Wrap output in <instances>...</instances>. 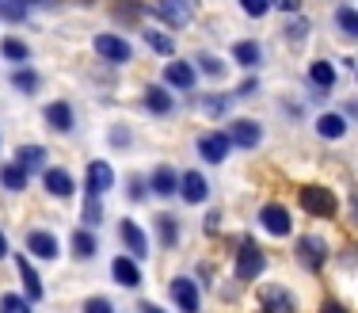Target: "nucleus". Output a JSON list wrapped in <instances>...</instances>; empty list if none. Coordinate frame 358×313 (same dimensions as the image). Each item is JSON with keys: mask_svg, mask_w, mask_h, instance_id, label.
<instances>
[{"mask_svg": "<svg viewBox=\"0 0 358 313\" xmlns=\"http://www.w3.org/2000/svg\"><path fill=\"white\" fill-rule=\"evenodd\" d=\"M248 313H263V309H255V306H252V309H248Z\"/></svg>", "mask_w": 358, "mask_h": 313, "instance_id": "nucleus-60", "label": "nucleus"}, {"mask_svg": "<svg viewBox=\"0 0 358 313\" xmlns=\"http://www.w3.org/2000/svg\"><path fill=\"white\" fill-rule=\"evenodd\" d=\"M115 249L126 252V256L141 260V264H152V237H149V225H141V218L134 214V210H126V214L115 218Z\"/></svg>", "mask_w": 358, "mask_h": 313, "instance_id": "nucleus-11", "label": "nucleus"}, {"mask_svg": "<svg viewBox=\"0 0 358 313\" xmlns=\"http://www.w3.org/2000/svg\"><path fill=\"white\" fill-rule=\"evenodd\" d=\"M103 146H107V153L126 157V153H134V149L141 146V134H138V126H134L130 118H107V126H103Z\"/></svg>", "mask_w": 358, "mask_h": 313, "instance_id": "nucleus-31", "label": "nucleus"}, {"mask_svg": "<svg viewBox=\"0 0 358 313\" xmlns=\"http://www.w3.org/2000/svg\"><path fill=\"white\" fill-rule=\"evenodd\" d=\"M107 27L138 35L145 27V0H115V4H107Z\"/></svg>", "mask_w": 358, "mask_h": 313, "instance_id": "nucleus-34", "label": "nucleus"}, {"mask_svg": "<svg viewBox=\"0 0 358 313\" xmlns=\"http://www.w3.org/2000/svg\"><path fill=\"white\" fill-rule=\"evenodd\" d=\"M275 15H297V12H309V0H271Z\"/></svg>", "mask_w": 358, "mask_h": 313, "instance_id": "nucleus-51", "label": "nucleus"}, {"mask_svg": "<svg viewBox=\"0 0 358 313\" xmlns=\"http://www.w3.org/2000/svg\"><path fill=\"white\" fill-rule=\"evenodd\" d=\"M73 8H80V12H96V8H103L107 0H69Z\"/></svg>", "mask_w": 358, "mask_h": 313, "instance_id": "nucleus-55", "label": "nucleus"}, {"mask_svg": "<svg viewBox=\"0 0 358 313\" xmlns=\"http://www.w3.org/2000/svg\"><path fill=\"white\" fill-rule=\"evenodd\" d=\"M336 107H339V111H343L347 118H351V126L358 130V92H351V96H339Z\"/></svg>", "mask_w": 358, "mask_h": 313, "instance_id": "nucleus-52", "label": "nucleus"}, {"mask_svg": "<svg viewBox=\"0 0 358 313\" xmlns=\"http://www.w3.org/2000/svg\"><path fill=\"white\" fill-rule=\"evenodd\" d=\"M331 4H358V0H331Z\"/></svg>", "mask_w": 358, "mask_h": 313, "instance_id": "nucleus-58", "label": "nucleus"}, {"mask_svg": "<svg viewBox=\"0 0 358 313\" xmlns=\"http://www.w3.org/2000/svg\"><path fill=\"white\" fill-rule=\"evenodd\" d=\"M20 252H27L38 267H54L65 260V237L54 222L35 218V222H23L20 230Z\"/></svg>", "mask_w": 358, "mask_h": 313, "instance_id": "nucleus-5", "label": "nucleus"}, {"mask_svg": "<svg viewBox=\"0 0 358 313\" xmlns=\"http://www.w3.org/2000/svg\"><path fill=\"white\" fill-rule=\"evenodd\" d=\"M187 233H191L187 230V218L176 207H157L149 214V237L160 256H179L187 249Z\"/></svg>", "mask_w": 358, "mask_h": 313, "instance_id": "nucleus-9", "label": "nucleus"}, {"mask_svg": "<svg viewBox=\"0 0 358 313\" xmlns=\"http://www.w3.org/2000/svg\"><path fill=\"white\" fill-rule=\"evenodd\" d=\"M107 283L115 286V291H122V294H138L145 291V283H149V275H145V264L141 260H134V256H126V252H110V260H107Z\"/></svg>", "mask_w": 358, "mask_h": 313, "instance_id": "nucleus-21", "label": "nucleus"}, {"mask_svg": "<svg viewBox=\"0 0 358 313\" xmlns=\"http://www.w3.org/2000/svg\"><path fill=\"white\" fill-rule=\"evenodd\" d=\"M4 84H8L12 96L35 104L42 92H46V73H42L35 62H31V65H8V69H4Z\"/></svg>", "mask_w": 358, "mask_h": 313, "instance_id": "nucleus-28", "label": "nucleus"}, {"mask_svg": "<svg viewBox=\"0 0 358 313\" xmlns=\"http://www.w3.org/2000/svg\"><path fill=\"white\" fill-rule=\"evenodd\" d=\"M328 27L343 46H358V4H328Z\"/></svg>", "mask_w": 358, "mask_h": 313, "instance_id": "nucleus-36", "label": "nucleus"}, {"mask_svg": "<svg viewBox=\"0 0 358 313\" xmlns=\"http://www.w3.org/2000/svg\"><path fill=\"white\" fill-rule=\"evenodd\" d=\"M275 118L282 126H301L309 118V104L301 92H275Z\"/></svg>", "mask_w": 358, "mask_h": 313, "instance_id": "nucleus-39", "label": "nucleus"}, {"mask_svg": "<svg viewBox=\"0 0 358 313\" xmlns=\"http://www.w3.org/2000/svg\"><path fill=\"white\" fill-rule=\"evenodd\" d=\"M221 126L229 130L236 153H259V149L267 146V123H263L259 115H252V111H236L233 118H225Z\"/></svg>", "mask_w": 358, "mask_h": 313, "instance_id": "nucleus-20", "label": "nucleus"}, {"mask_svg": "<svg viewBox=\"0 0 358 313\" xmlns=\"http://www.w3.org/2000/svg\"><path fill=\"white\" fill-rule=\"evenodd\" d=\"M134 313H172V309H168V302L141 298V294H138V302H134Z\"/></svg>", "mask_w": 358, "mask_h": 313, "instance_id": "nucleus-53", "label": "nucleus"}, {"mask_svg": "<svg viewBox=\"0 0 358 313\" xmlns=\"http://www.w3.org/2000/svg\"><path fill=\"white\" fill-rule=\"evenodd\" d=\"M138 35H141V50H145L149 57H157V62H168V57L179 54V35H172V31H164V27H157V23H145Z\"/></svg>", "mask_w": 358, "mask_h": 313, "instance_id": "nucleus-35", "label": "nucleus"}, {"mask_svg": "<svg viewBox=\"0 0 358 313\" xmlns=\"http://www.w3.org/2000/svg\"><path fill=\"white\" fill-rule=\"evenodd\" d=\"M301 88H317V92L336 96V92L343 88V69H339V62H336V57H328V54L305 57V65H301Z\"/></svg>", "mask_w": 358, "mask_h": 313, "instance_id": "nucleus-24", "label": "nucleus"}, {"mask_svg": "<svg viewBox=\"0 0 358 313\" xmlns=\"http://www.w3.org/2000/svg\"><path fill=\"white\" fill-rule=\"evenodd\" d=\"M252 298H255V309H263V313H301L305 309L301 291L294 283H286V279H263V283H255Z\"/></svg>", "mask_w": 358, "mask_h": 313, "instance_id": "nucleus-13", "label": "nucleus"}, {"mask_svg": "<svg viewBox=\"0 0 358 313\" xmlns=\"http://www.w3.org/2000/svg\"><path fill=\"white\" fill-rule=\"evenodd\" d=\"M38 23V8L27 0H0V27L8 31H23Z\"/></svg>", "mask_w": 358, "mask_h": 313, "instance_id": "nucleus-38", "label": "nucleus"}, {"mask_svg": "<svg viewBox=\"0 0 358 313\" xmlns=\"http://www.w3.org/2000/svg\"><path fill=\"white\" fill-rule=\"evenodd\" d=\"M233 12L248 23H267L275 8H271V0H233Z\"/></svg>", "mask_w": 358, "mask_h": 313, "instance_id": "nucleus-44", "label": "nucleus"}, {"mask_svg": "<svg viewBox=\"0 0 358 313\" xmlns=\"http://www.w3.org/2000/svg\"><path fill=\"white\" fill-rule=\"evenodd\" d=\"M12 267H15V286H20V291L27 294L35 306H42V302L50 298V286H46L42 267L27 256V252H20V249H15V256H12Z\"/></svg>", "mask_w": 358, "mask_h": 313, "instance_id": "nucleus-29", "label": "nucleus"}, {"mask_svg": "<svg viewBox=\"0 0 358 313\" xmlns=\"http://www.w3.org/2000/svg\"><path fill=\"white\" fill-rule=\"evenodd\" d=\"M263 88H267V77H263V73H241V77L229 84L236 104H255V99H263Z\"/></svg>", "mask_w": 358, "mask_h": 313, "instance_id": "nucleus-42", "label": "nucleus"}, {"mask_svg": "<svg viewBox=\"0 0 358 313\" xmlns=\"http://www.w3.org/2000/svg\"><path fill=\"white\" fill-rule=\"evenodd\" d=\"M88 50L92 57H96L99 65H110V69H134L138 65V42L134 35H126V31H115V27H96L88 35Z\"/></svg>", "mask_w": 358, "mask_h": 313, "instance_id": "nucleus-6", "label": "nucleus"}, {"mask_svg": "<svg viewBox=\"0 0 358 313\" xmlns=\"http://www.w3.org/2000/svg\"><path fill=\"white\" fill-rule=\"evenodd\" d=\"M31 191H35V176L23 165H15L12 157L0 160V195L4 199H27Z\"/></svg>", "mask_w": 358, "mask_h": 313, "instance_id": "nucleus-33", "label": "nucleus"}, {"mask_svg": "<svg viewBox=\"0 0 358 313\" xmlns=\"http://www.w3.org/2000/svg\"><path fill=\"white\" fill-rule=\"evenodd\" d=\"M134 104H138V111L145 118H152V123H172V118L183 111V99L160 81H145L138 88V99H134Z\"/></svg>", "mask_w": 358, "mask_h": 313, "instance_id": "nucleus-15", "label": "nucleus"}, {"mask_svg": "<svg viewBox=\"0 0 358 313\" xmlns=\"http://www.w3.org/2000/svg\"><path fill=\"white\" fill-rule=\"evenodd\" d=\"M118 191H122V199H126V207H130V210H141V207H149V202H152L145 168H130V172L118 176Z\"/></svg>", "mask_w": 358, "mask_h": 313, "instance_id": "nucleus-37", "label": "nucleus"}, {"mask_svg": "<svg viewBox=\"0 0 358 313\" xmlns=\"http://www.w3.org/2000/svg\"><path fill=\"white\" fill-rule=\"evenodd\" d=\"M118 191V168L110 157H84L80 168V195L88 199H107Z\"/></svg>", "mask_w": 358, "mask_h": 313, "instance_id": "nucleus-19", "label": "nucleus"}, {"mask_svg": "<svg viewBox=\"0 0 358 313\" xmlns=\"http://www.w3.org/2000/svg\"><path fill=\"white\" fill-rule=\"evenodd\" d=\"M313 313H355V306L343 298V294H336V291H324L320 298H317V306H313Z\"/></svg>", "mask_w": 358, "mask_h": 313, "instance_id": "nucleus-49", "label": "nucleus"}, {"mask_svg": "<svg viewBox=\"0 0 358 313\" xmlns=\"http://www.w3.org/2000/svg\"><path fill=\"white\" fill-rule=\"evenodd\" d=\"M225 256H229V279L252 291L255 283H263L267 272L275 267V256H271L267 241H263L255 230H241V233H229L225 237Z\"/></svg>", "mask_w": 358, "mask_h": 313, "instance_id": "nucleus-1", "label": "nucleus"}, {"mask_svg": "<svg viewBox=\"0 0 358 313\" xmlns=\"http://www.w3.org/2000/svg\"><path fill=\"white\" fill-rule=\"evenodd\" d=\"M38 123L50 138L57 141H76L80 138V107L73 96H50L38 104Z\"/></svg>", "mask_w": 358, "mask_h": 313, "instance_id": "nucleus-8", "label": "nucleus"}, {"mask_svg": "<svg viewBox=\"0 0 358 313\" xmlns=\"http://www.w3.org/2000/svg\"><path fill=\"white\" fill-rule=\"evenodd\" d=\"M12 256H15V244H12V233L0 225V264H12Z\"/></svg>", "mask_w": 358, "mask_h": 313, "instance_id": "nucleus-54", "label": "nucleus"}, {"mask_svg": "<svg viewBox=\"0 0 358 313\" xmlns=\"http://www.w3.org/2000/svg\"><path fill=\"white\" fill-rule=\"evenodd\" d=\"M35 62V46L27 42V35H0V65H31Z\"/></svg>", "mask_w": 358, "mask_h": 313, "instance_id": "nucleus-40", "label": "nucleus"}, {"mask_svg": "<svg viewBox=\"0 0 358 313\" xmlns=\"http://www.w3.org/2000/svg\"><path fill=\"white\" fill-rule=\"evenodd\" d=\"M336 62H339V69H343V73H355L358 69V57L355 54H343V57H336Z\"/></svg>", "mask_w": 358, "mask_h": 313, "instance_id": "nucleus-56", "label": "nucleus"}, {"mask_svg": "<svg viewBox=\"0 0 358 313\" xmlns=\"http://www.w3.org/2000/svg\"><path fill=\"white\" fill-rule=\"evenodd\" d=\"M252 225H255V233H259L263 241L289 244V241H294V233H297V210H294V202H286L278 195H267V199L255 202Z\"/></svg>", "mask_w": 358, "mask_h": 313, "instance_id": "nucleus-4", "label": "nucleus"}, {"mask_svg": "<svg viewBox=\"0 0 358 313\" xmlns=\"http://www.w3.org/2000/svg\"><path fill=\"white\" fill-rule=\"evenodd\" d=\"M183 107H187V111H194V115H202L206 123L221 126L225 118L236 115V107H241V104H236V96L229 88H202V92H194V96H187Z\"/></svg>", "mask_w": 358, "mask_h": 313, "instance_id": "nucleus-18", "label": "nucleus"}, {"mask_svg": "<svg viewBox=\"0 0 358 313\" xmlns=\"http://www.w3.org/2000/svg\"><path fill=\"white\" fill-rule=\"evenodd\" d=\"M76 225H84V230H103L107 225V199H88L80 195L76 199Z\"/></svg>", "mask_w": 358, "mask_h": 313, "instance_id": "nucleus-41", "label": "nucleus"}, {"mask_svg": "<svg viewBox=\"0 0 358 313\" xmlns=\"http://www.w3.org/2000/svg\"><path fill=\"white\" fill-rule=\"evenodd\" d=\"M35 183H38V195L46 199L50 207H69V202L80 199V176H76L65 160H54Z\"/></svg>", "mask_w": 358, "mask_h": 313, "instance_id": "nucleus-12", "label": "nucleus"}, {"mask_svg": "<svg viewBox=\"0 0 358 313\" xmlns=\"http://www.w3.org/2000/svg\"><path fill=\"white\" fill-rule=\"evenodd\" d=\"M8 153H4V123H0V160H4Z\"/></svg>", "mask_w": 358, "mask_h": 313, "instance_id": "nucleus-57", "label": "nucleus"}, {"mask_svg": "<svg viewBox=\"0 0 358 313\" xmlns=\"http://www.w3.org/2000/svg\"><path fill=\"white\" fill-rule=\"evenodd\" d=\"M313 39H317V20H313L309 12H297V15H278V46H282L286 54L301 57L305 50L313 46Z\"/></svg>", "mask_w": 358, "mask_h": 313, "instance_id": "nucleus-22", "label": "nucleus"}, {"mask_svg": "<svg viewBox=\"0 0 358 313\" xmlns=\"http://www.w3.org/2000/svg\"><path fill=\"white\" fill-rule=\"evenodd\" d=\"M76 313H122V309H118V302L110 298V294L96 291V294H84V298L76 302Z\"/></svg>", "mask_w": 358, "mask_h": 313, "instance_id": "nucleus-48", "label": "nucleus"}, {"mask_svg": "<svg viewBox=\"0 0 358 313\" xmlns=\"http://www.w3.org/2000/svg\"><path fill=\"white\" fill-rule=\"evenodd\" d=\"M8 157H12L15 165L27 168V172L35 176V180H38L42 172H46L50 165H54V149H50L46 141H35V138H31V141H15L12 153H8Z\"/></svg>", "mask_w": 358, "mask_h": 313, "instance_id": "nucleus-32", "label": "nucleus"}, {"mask_svg": "<svg viewBox=\"0 0 358 313\" xmlns=\"http://www.w3.org/2000/svg\"><path fill=\"white\" fill-rule=\"evenodd\" d=\"M191 275L199 279V286H202V291H206V294H214V286L221 283V272H217V264H214V260H210V256H199V260H194Z\"/></svg>", "mask_w": 358, "mask_h": 313, "instance_id": "nucleus-47", "label": "nucleus"}, {"mask_svg": "<svg viewBox=\"0 0 358 313\" xmlns=\"http://www.w3.org/2000/svg\"><path fill=\"white\" fill-rule=\"evenodd\" d=\"M214 298H217L225 309H241V302H244V286L236 283V279L221 275V283L214 286Z\"/></svg>", "mask_w": 358, "mask_h": 313, "instance_id": "nucleus-46", "label": "nucleus"}, {"mask_svg": "<svg viewBox=\"0 0 358 313\" xmlns=\"http://www.w3.org/2000/svg\"><path fill=\"white\" fill-rule=\"evenodd\" d=\"M191 62H194V69H199V77H202V84H206V88H229V81L236 77L233 62H229L221 50H214V46L191 50Z\"/></svg>", "mask_w": 358, "mask_h": 313, "instance_id": "nucleus-26", "label": "nucleus"}, {"mask_svg": "<svg viewBox=\"0 0 358 313\" xmlns=\"http://www.w3.org/2000/svg\"><path fill=\"white\" fill-rule=\"evenodd\" d=\"M233 153H236V149H233V138H229L225 126L206 123V126H199V130H194V138H191V157H194V165L217 172V168H225L229 160H233Z\"/></svg>", "mask_w": 358, "mask_h": 313, "instance_id": "nucleus-10", "label": "nucleus"}, {"mask_svg": "<svg viewBox=\"0 0 358 313\" xmlns=\"http://www.w3.org/2000/svg\"><path fill=\"white\" fill-rule=\"evenodd\" d=\"M199 15H202V0H145V23H157V27L172 31L179 39L199 23Z\"/></svg>", "mask_w": 358, "mask_h": 313, "instance_id": "nucleus-7", "label": "nucleus"}, {"mask_svg": "<svg viewBox=\"0 0 358 313\" xmlns=\"http://www.w3.org/2000/svg\"><path fill=\"white\" fill-rule=\"evenodd\" d=\"M294 210L313 225H336L343 218V191L331 180H297Z\"/></svg>", "mask_w": 358, "mask_h": 313, "instance_id": "nucleus-3", "label": "nucleus"}, {"mask_svg": "<svg viewBox=\"0 0 358 313\" xmlns=\"http://www.w3.org/2000/svg\"><path fill=\"white\" fill-rule=\"evenodd\" d=\"M164 298L172 313H206V291L191 272H172L164 283Z\"/></svg>", "mask_w": 358, "mask_h": 313, "instance_id": "nucleus-17", "label": "nucleus"}, {"mask_svg": "<svg viewBox=\"0 0 358 313\" xmlns=\"http://www.w3.org/2000/svg\"><path fill=\"white\" fill-rule=\"evenodd\" d=\"M339 222L351 230V237H358V191H351V195L343 199V218Z\"/></svg>", "mask_w": 358, "mask_h": 313, "instance_id": "nucleus-50", "label": "nucleus"}, {"mask_svg": "<svg viewBox=\"0 0 358 313\" xmlns=\"http://www.w3.org/2000/svg\"><path fill=\"white\" fill-rule=\"evenodd\" d=\"M157 81L168 84L179 99L202 92V77H199V69H194L191 54H176V57H168V62H160V77Z\"/></svg>", "mask_w": 358, "mask_h": 313, "instance_id": "nucleus-23", "label": "nucleus"}, {"mask_svg": "<svg viewBox=\"0 0 358 313\" xmlns=\"http://www.w3.org/2000/svg\"><path fill=\"white\" fill-rule=\"evenodd\" d=\"M225 57L233 62L236 77H241V73H267L271 46H267V39H259V35H233L225 42Z\"/></svg>", "mask_w": 358, "mask_h": 313, "instance_id": "nucleus-14", "label": "nucleus"}, {"mask_svg": "<svg viewBox=\"0 0 358 313\" xmlns=\"http://www.w3.org/2000/svg\"><path fill=\"white\" fill-rule=\"evenodd\" d=\"M210 202H217V183H214V176H210V168L187 165L183 172H179V207L202 210V207H210Z\"/></svg>", "mask_w": 358, "mask_h": 313, "instance_id": "nucleus-16", "label": "nucleus"}, {"mask_svg": "<svg viewBox=\"0 0 358 313\" xmlns=\"http://www.w3.org/2000/svg\"><path fill=\"white\" fill-rule=\"evenodd\" d=\"M0 313H38V306L20 291V286H4V291H0Z\"/></svg>", "mask_w": 358, "mask_h": 313, "instance_id": "nucleus-45", "label": "nucleus"}, {"mask_svg": "<svg viewBox=\"0 0 358 313\" xmlns=\"http://www.w3.org/2000/svg\"><path fill=\"white\" fill-rule=\"evenodd\" d=\"M309 134L320 146H343V141H351L355 126H351V118L331 104V107H324V111H317L309 118Z\"/></svg>", "mask_w": 358, "mask_h": 313, "instance_id": "nucleus-25", "label": "nucleus"}, {"mask_svg": "<svg viewBox=\"0 0 358 313\" xmlns=\"http://www.w3.org/2000/svg\"><path fill=\"white\" fill-rule=\"evenodd\" d=\"M351 81H355V92H358V69H355V73H351Z\"/></svg>", "mask_w": 358, "mask_h": 313, "instance_id": "nucleus-59", "label": "nucleus"}, {"mask_svg": "<svg viewBox=\"0 0 358 313\" xmlns=\"http://www.w3.org/2000/svg\"><path fill=\"white\" fill-rule=\"evenodd\" d=\"M103 256V241H99L96 230H84V225H73L65 233V260H73L76 267H88Z\"/></svg>", "mask_w": 358, "mask_h": 313, "instance_id": "nucleus-30", "label": "nucleus"}, {"mask_svg": "<svg viewBox=\"0 0 358 313\" xmlns=\"http://www.w3.org/2000/svg\"><path fill=\"white\" fill-rule=\"evenodd\" d=\"M179 172H183V168H179L176 160H157V165L145 168L152 202H160V207H176L179 202Z\"/></svg>", "mask_w": 358, "mask_h": 313, "instance_id": "nucleus-27", "label": "nucleus"}, {"mask_svg": "<svg viewBox=\"0 0 358 313\" xmlns=\"http://www.w3.org/2000/svg\"><path fill=\"white\" fill-rule=\"evenodd\" d=\"M331 260H336V241L324 225H309V230H297L289 241V264L297 267L305 279L320 283L331 272Z\"/></svg>", "mask_w": 358, "mask_h": 313, "instance_id": "nucleus-2", "label": "nucleus"}, {"mask_svg": "<svg viewBox=\"0 0 358 313\" xmlns=\"http://www.w3.org/2000/svg\"><path fill=\"white\" fill-rule=\"evenodd\" d=\"M199 233L206 237V241H217V237L225 233V207H221V202H210V207H202Z\"/></svg>", "mask_w": 358, "mask_h": 313, "instance_id": "nucleus-43", "label": "nucleus"}]
</instances>
